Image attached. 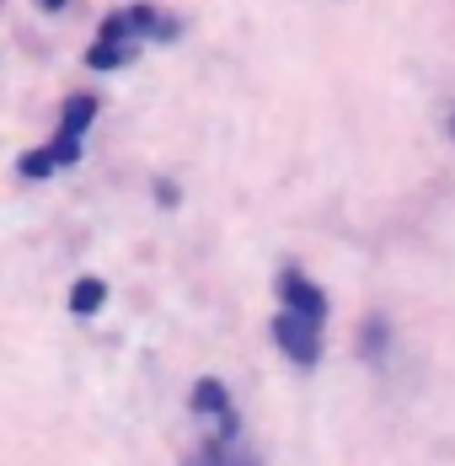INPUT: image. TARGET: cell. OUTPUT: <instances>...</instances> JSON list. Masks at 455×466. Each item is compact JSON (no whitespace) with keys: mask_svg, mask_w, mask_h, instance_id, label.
<instances>
[{"mask_svg":"<svg viewBox=\"0 0 455 466\" xmlns=\"http://www.w3.org/2000/svg\"><path fill=\"white\" fill-rule=\"evenodd\" d=\"M450 135H455V118H450Z\"/></svg>","mask_w":455,"mask_h":466,"instance_id":"30bf717a","label":"cell"},{"mask_svg":"<svg viewBox=\"0 0 455 466\" xmlns=\"http://www.w3.org/2000/svg\"><path fill=\"white\" fill-rule=\"evenodd\" d=\"M91 118H96V102H91V96H76V102L65 107V129H70V135H81Z\"/></svg>","mask_w":455,"mask_h":466,"instance_id":"8992f818","label":"cell"},{"mask_svg":"<svg viewBox=\"0 0 455 466\" xmlns=\"http://www.w3.org/2000/svg\"><path fill=\"white\" fill-rule=\"evenodd\" d=\"M54 167H59V161H54V150H38V156H27V161H22V177H48Z\"/></svg>","mask_w":455,"mask_h":466,"instance_id":"52a82bcc","label":"cell"},{"mask_svg":"<svg viewBox=\"0 0 455 466\" xmlns=\"http://www.w3.org/2000/svg\"><path fill=\"white\" fill-rule=\"evenodd\" d=\"M193 466H247V461H230V456L220 451V445H209V451H204V456H198Z\"/></svg>","mask_w":455,"mask_h":466,"instance_id":"ba28073f","label":"cell"},{"mask_svg":"<svg viewBox=\"0 0 455 466\" xmlns=\"http://www.w3.org/2000/svg\"><path fill=\"white\" fill-rule=\"evenodd\" d=\"M44 5H65V0H44Z\"/></svg>","mask_w":455,"mask_h":466,"instance_id":"9c48e42d","label":"cell"},{"mask_svg":"<svg viewBox=\"0 0 455 466\" xmlns=\"http://www.w3.org/2000/svg\"><path fill=\"white\" fill-rule=\"evenodd\" d=\"M102 300H107V284L102 279H81L76 289H70V311H76V317H96Z\"/></svg>","mask_w":455,"mask_h":466,"instance_id":"3957f363","label":"cell"},{"mask_svg":"<svg viewBox=\"0 0 455 466\" xmlns=\"http://www.w3.org/2000/svg\"><path fill=\"white\" fill-rule=\"evenodd\" d=\"M317 327L311 317H300V311H278V322H273V338H278V349L295 360V365H317V354H321V338H317Z\"/></svg>","mask_w":455,"mask_h":466,"instance_id":"6da1fadb","label":"cell"},{"mask_svg":"<svg viewBox=\"0 0 455 466\" xmlns=\"http://www.w3.org/2000/svg\"><path fill=\"white\" fill-rule=\"evenodd\" d=\"M124 59H129V48L118 44V38H102V44L91 48V65H96V70H113V65H124Z\"/></svg>","mask_w":455,"mask_h":466,"instance_id":"5b68a950","label":"cell"},{"mask_svg":"<svg viewBox=\"0 0 455 466\" xmlns=\"http://www.w3.org/2000/svg\"><path fill=\"white\" fill-rule=\"evenodd\" d=\"M193 408H198V413H226L230 408L226 386H220V380H198V386H193Z\"/></svg>","mask_w":455,"mask_h":466,"instance_id":"277c9868","label":"cell"},{"mask_svg":"<svg viewBox=\"0 0 455 466\" xmlns=\"http://www.w3.org/2000/svg\"><path fill=\"white\" fill-rule=\"evenodd\" d=\"M278 295H284L289 311H300V317H311V322L327 317V295H321L311 279H300V274H284V279H278Z\"/></svg>","mask_w":455,"mask_h":466,"instance_id":"7a4b0ae2","label":"cell"}]
</instances>
